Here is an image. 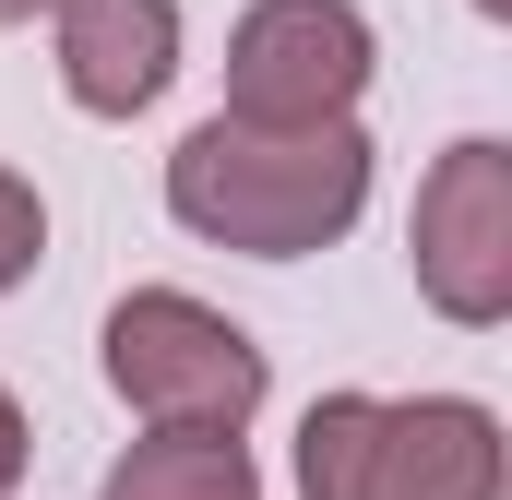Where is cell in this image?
Here are the masks:
<instances>
[{"instance_id":"5b68a950","label":"cell","mask_w":512,"mask_h":500,"mask_svg":"<svg viewBox=\"0 0 512 500\" xmlns=\"http://www.w3.org/2000/svg\"><path fill=\"white\" fill-rule=\"evenodd\" d=\"M382 36L358 0H251L227 24V108L239 120H358Z\"/></svg>"},{"instance_id":"3957f363","label":"cell","mask_w":512,"mask_h":500,"mask_svg":"<svg viewBox=\"0 0 512 500\" xmlns=\"http://www.w3.org/2000/svg\"><path fill=\"white\" fill-rule=\"evenodd\" d=\"M96 358H108V393L143 429H251L262 393H274L262 346L191 286H131L96 334Z\"/></svg>"},{"instance_id":"277c9868","label":"cell","mask_w":512,"mask_h":500,"mask_svg":"<svg viewBox=\"0 0 512 500\" xmlns=\"http://www.w3.org/2000/svg\"><path fill=\"white\" fill-rule=\"evenodd\" d=\"M405 262H417V298H429L453 334H501L512 322V143L501 131H465V143L417 179Z\"/></svg>"},{"instance_id":"8fae6325","label":"cell","mask_w":512,"mask_h":500,"mask_svg":"<svg viewBox=\"0 0 512 500\" xmlns=\"http://www.w3.org/2000/svg\"><path fill=\"white\" fill-rule=\"evenodd\" d=\"M477 12H489V24H501V12H512V0H477Z\"/></svg>"},{"instance_id":"9c48e42d","label":"cell","mask_w":512,"mask_h":500,"mask_svg":"<svg viewBox=\"0 0 512 500\" xmlns=\"http://www.w3.org/2000/svg\"><path fill=\"white\" fill-rule=\"evenodd\" d=\"M24 465H36V429H24V405H12V381H0V500L24 489Z\"/></svg>"},{"instance_id":"ba28073f","label":"cell","mask_w":512,"mask_h":500,"mask_svg":"<svg viewBox=\"0 0 512 500\" xmlns=\"http://www.w3.org/2000/svg\"><path fill=\"white\" fill-rule=\"evenodd\" d=\"M36 262H48V203H36L24 167H0V298H12Z\"/></svg>"},{"instance_id":"30bf717a","label":"cell","mask_w":512,"mask_h":500,"mask_svg":"<svg viewBox=\"0 0 512 500\" xmlns=\"http://www.w3.org/2000/svg\"><path fill=\"white\" fill-rule=\"evenodd\" d=\"M36 12H60V0H0V24H36Z\"/></svg>"},{"instance_id":"8992f818","label":"cell","mask_w":512,"mask_h":500,"mask_svg":"<svg viewBox=\"0 0 512 500\" xmlns=\"http://www.w3.org/2000/svg\"><path fill=\"white\" fill-rule=\"evenodd\" d=\"M60 96L84 120H143L179 84V0H60Z\"/></svg>"},{"instance_id":"7a4b0ae2","label":"cell","mask_w":512,"mask_h":500,"mask_svg":"<svg viewBox=\"0 0 512 500\" xmlns=\"http://www.w3.org/2000/svg\"><path fill=\"white\" fill-rule=\"evenodd\" d=\"M298 500H501V417L477 393H322Z\"/></svg>"},{"instance_id":"52a82bcc","label":"cell","mask_w":512,"mask_h":500,"mask_svg":"<svg viewBox=\"0 0 512 500\" xmlns=\"http://www.w3.org/2000/svg\"><path fill=\"white\" fill-rule=\"evenodd\" d=\"M96 500H262V465L239 429H155L108 465Z\"/></svg>"},{"instance_id":"6da1fadb","label":"cell","mask_w":512,"mask_h":500,"mask_svg":"<svg viewBox=\"0 0 512 500\" xmlns=\"http://www.w3.org/2000/svg\"><path fill=\"white\" fill-rule=\"evenodd\" d=\"M167 215L203 250L310 262L370 215V131L358 120H239L215 108L167 155Z\"/></svg>"}]
</instances>
